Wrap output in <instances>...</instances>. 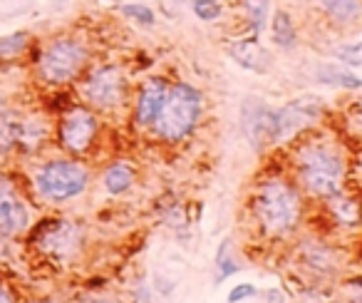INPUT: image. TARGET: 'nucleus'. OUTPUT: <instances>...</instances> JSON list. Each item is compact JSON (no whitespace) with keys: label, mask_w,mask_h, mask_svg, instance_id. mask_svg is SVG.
<instances>
[{"label":"nucleus","mask_w":362,"mask_h":303,"mask_svg":"<svg viewBox=\"0 0 362 303\" xmlns=\"http://www.w3.org/2000/svg\"><path fill=\"white\" fill-rule=\"evenodd\" d=\"M345 157L340 147L330 142L327 137L308 135L296 147V177L298 184L308 194L320 199H330L335 194H342L345 184Z\"/></svg>","instance_id":"f257e3e1"},{"label":"nucleus","mask_w":362,"mask_h":303,"mask_svg":"<svg viewBox=\"0 0 362 303\" xmlns=\"http://www.w3.org/2000/svg\"><path fill=\"white\" fill-rule=\"evenodd\" d=\"M256 222L268 236H286L298 227L303 217V202L298 189L288 179L271 177L258 184L253 197Z\"/></svg>","instance_id":"f03ea898"},{"label":"nucleus","mask_w":362,"mask_h":303,"mask_svg":"<svg viewBox=\"0 0 362 303\" xmlns=\"http://www.w3.org/2000/svg\"><path fill=\"white\" fill-rule=\"evenodd\" d=\"M202 105L204 97L194 85H189V82L169 85V92H166L161 110L151 127L164 142L187 139L202 117Z\"/></svg>","instance_id":"7ed1b4c3"},{"label":"nucleus","mask_w":362,"mask_h":303,"mask_svg":"<svg viewBox=\"0 0 362 303\" xmlns=\"http://www.w3.org/2000/svg\"><path fill=\"white\" fill-rule=\"evenodd\" d=\"M90 47L75 35H57L37 55V77L45 85H70L87 72Z\"/></svg>","instance_id":"20e7f679"},{"label":"nucleus","mask_w":362,"mask_h":303,"mask_svg":"<svg viewBox=\"0 0 362 303\" xmlns=\"http://www.w3.org/2000/svg\"><path fill=\"white\" fill-rule=\"evenodd\" d=\"M90 172L75 159H52L35 172V192L45 202H67L87 189Z\"/></svg>","instance_id":"39448f33"},{"label":"nucleus","mask_w":362,"mask_h":303,"mask_svg":"<svg viewBox=\"0 0 362 303\" xmlns=\"http://www.w3.org/2000/svg\"><path fill=\"white\" fill-rule=\"evenodd\" d=\"M127 92H129L127 75L117 65L92 67L80 82V95L90 105V110H117L124 102Z\"/></svg>","instance_id":"423d86ee"},{"label":"nucleus","mask_w":362,"mask_h":303,"mask_svg":"<svg viewBox=\"0 0 362 303\" xmlns=\"http://www.w3.org/2000/svg\"><path fill=\"white\" fill-rule=\"evenodd\" d=\"M97 132H100V120H97L95 110L82 105L67 107L60 125H57L60 144L70 154H87L95 144Z\"/></svg>","instance_id":"0eeeda50"},{"label":"nucleus","mask_w":362,"mask_h":303,"mask_svg":"<svg viewBox=\"0 0 362 303\" xmlns=\"http://www.w3.org/2000/svg\"><path fill=\"white\" fill-rule=\"evenodd\" d=\"M322 112H325V105L315 95L291 100L281 110H276V142H291L303 132L313 130V125L320 120Z\"/></svg>","instance_id":"6e6552de"},{"label":"nucleus","mask_w":362,"mask_h":303,"mask_svg":"<svg viewBox=\"0 0 362 303\" xmlns=\"http://www.w3.org/2000/svg\"><path fill=\"white\" fill-rule=\"evenodd\" d=\"M241 127L253 149H268L276 144V110L258 97H248L241 105Z\"/></svg>","instance_id":"1a4fd4ad"},{"label":"nucleus","mask_w":362,"mask_h":303,"mask_svg":"<svg viewBox=\"0 0 362 303\" xmlns=\"http://www.w3.org/2000/svg\"><path fill=\"white\" fill-rule=\"evenodd\" d=\"M35 244L55 258H72L82 246V229L72 222H45L35 234Z\"/></svg>","instance_id":"9d476101"},{"label":"nucleus","mask_w":362,"mask_h":303,"mask_svg":"<svg viewBox=\"0 0 362 303\" xmlns=\"http://www.w3.org/2000/svg\"><path fill=\"white\" fill-rule=\"evenodd\" d=\"M30 227V212L25 202L16 194L13 184L0 182V234L16 236Z\"/></svg>","instance_id":"9b49d317"},{"label":"nucleus","mask_w":362,"mask_h":303,"mask_svg":"<svg viewBox=\"0 0 362 303\" xmlns=\"http://www.w3.org/2000/svg\"><path fill=\"white\" fill-rule=\"evenodd\" d=\"M226 52L238 67L256 75H266L271 70V52L258 42V38H238V40L226 42Z\"/></svg>","instance_id":"f8f14e48"},{"label":"nucleus","mask_w":362,"mask_h":303,"mask_svg":"<svg viewBox=\"0 0 362 303\" xmlns=\"http://www.w3.org/2000/svg\"><path fill=\"white\" fill-rule=\"evenodd\" d=\"M166 92H169V82L164 77H149L141 82L139 95H136V107H134V120L139 127H151L161 110Z\"/></svg>","instance_id":"ddd939ff"},{"label":"nucleus","mask_w":362,"mask_h":303,"mask_svg":"<svg viewBox=\"0 0 362 303\" xmlns=\"http://www.w3.org/2000/svg\"><path fill=\"white\" fill-rule=\"evenodd\" d=\"M317 6L340 28L355 25L362 21V0H317Z\"/></svg>","instance_id":"4468645a"},{"label":"nucleus","mask_w":362,"mask_h":303,"mask_svg":"<svg viewBox=\"0 0 362 303\" xmlns=\"http://www.w3.org/2000/svg\"><path fill=\"white\" fill-rule=\"evenodd\" d=\"M315 80L320 85H327V87H337V90H362V80L350 72L345 65H335V62H325V65L317 67L315 72Z\"/></svg>","instance_id":"2eb2a0df"},{"label":"nucleus","mask_w":362,"mask_h":303,"mask_svg":"<svg viewBox=\"0 0 362 303\" xmlns=\"http://www.w3.org/2000/svg\"><path fill=\"white\" fill-rule=\"evenodd\" d=\"M271 40L276 42L281 50H293L298 45V33L296 23H293L291 13L286 8H276L271 21Z\"/></svg>","instance_id":"dca6fc26"},{"label":"nucleus","mask_w":362,"mask_h":303,"mask_svg":"<svg viewBox=\"0 0 362 303\" xmlns=\"http://www.w3.org/2000/svg\"><path fill=\"white\" fill-rule=\"evenodd\" d=\"M134 184V167L129 162H115L102 174V187L107 194H124Z\"/></svg>","instance_id":"f3484780"},{"label":"nucleus","mask_w":362,"mask_h":303,"mask_svg":"<svg viewBox=\"0 0 362 303\" xmlns=\"http://www.w3.org/2000/svg\"><path fill=\"white\" fill-rule=\"evenodd\" d=\"M47 132L50 127L45 125V120L37 115L23 117V127H21V142H18V149L23 152H35L42 147V142L47 139Z\"/></svg>","instance_id":"a211bd4d"},{"label":"nucleus","mask_w":362,"mask_h":303,"mask_svg":"<svg viewBox=\"0 0 362 303\" xmlns=\"http://www.w3.org/2000/svg\"><path fill=\"white\" fill-rule=\"evenodd\" d=\"M21 127H23V115L18 110L0 112V154H8V152L18 149Z\"/></svg>","instance_id":"6ab92c4d"},{"label":"nucleus","mask_w":362,"mask_h":303,"mask_svg":"<svg viewBox=\"0 0 362 303\" xmlns=\"http://www.w3.org/2000/svg\"><path fill=\"white\" fill-rule=\"evenodd\" d=\"M241 11L246 16V23L253 30V35H261L266 30L268 13H271V0H241Z\"/></svg>","instance_id":"aec40b11"},{"label":"nucleus","mask_w":362,"mask_h":303,"mask_svg":"<svg viewBox=\"0 0 362 303\" xmlns=\"http://www.w3.org/2000/svg\"><path fill=\"white\" fill-rule=\"evenodd\" d=\"M30 42H33V35L28 30H18V33H11V35H3L0 38V60H13V57L28 52Z\"/></svg>","instance_id":"412c9836"},{"label":"nucleus","mask_w":362,"mask_h":303,"mask_svg":"<svg viewBox=\"0 0 362 303\" xmlns=\"http://www.w3.org/2000/svg\"><path fill=\"white\" fill-rule=\"evenodd\" d=\"M119 13L127 21L136 23L139 28H154L156 25V16L149 6H141V3H122Z\"/></svg>","instance_id":"4be33fe9"},{"label":"nucleus","mask_w":362,"mask_h":303,"mask_svg":"<svg viewBox=\"0 0 362 303\" xmlns=\"http://www.w3.org/2000/svg\"><path fill=\"white\" fill-rule=\"evenodd\" d=\"M330 209L332 214L337 217V222L340 224H357L360 222V207H357L352 199H342L340 194H335V197H330Z\"/></svg>","instance_id":"5701e85b"},{"label":"nucleus","mask_w":362,"mask_h":303,"mask_svg":"<svg viewBox=\"0 0 362 303\" xmlns=\"http://www.w3.org/2000/svg\"><path fill=\"white\" fill-rule=\"evenodd\" d=\"M192 11L199 21L204 23H214L223 16V3L221 0H194L192 3Z\"/></svg>","instance_id":"b1692460"},{"label":"nucleus","mask_w":362,"mask_h":303,"mask_svg":"<svg viewBox=\"0 0 362 303\" xmlns=\"http://www.w3.org/2000/svg\"><path fill=\"white\" fill-rule=\"evenodd\" d=\"M335 57L347 67H360L362 65V40L342 42V45H337Z\"/></svg>","instance_id":"393cba45"},{"label":"nucleus","mask_w":362,"mask_h":303,"mask_svg":"<svg viewBox=\"0 0 362 303\" xmlns=\"http://www.w3.org/2000/svg\"><path fill=\"white\" fill-rule=\"evenodd\" d=\"M253 296H258V288L253 286V283H238V286H233L231 293H228V303H243Z\"/></svg>","instance_id":"a878e982"},{"label":"nucleus","mask_w":362,"mask_h":303,"mask_svg":"<svg viewBox=\"0 0 362 303\" xmlns=\"http://www.w3.org/2000/svg\"><path fill=\"white\" fill-rule=\"evenodd\" d=\"M216 263H218V281H223V278L233 276V273L238 271L236 261H233V258L228 256V248H226V258H223V253L218 251V258H216Z\"/></svg>","instance_id":"bb28decb"},{"label":"nucleus","mask_w":362,"mask_h":303,"mask_svg":"<svg viewBox=\"0 0 362 303\" xmlns=\"http://www.w3.org/2000/svg\"><path fill=\"white\" fill-rule=\"evenodd\" d=\"M0 303H13V301H11V296H8L6 288H0Z\"/></svg>","instance_id":"cd10ccee"},{"label":"nucleus","mask_w":362,"mask_h":303,"mask_svg":"<svg viewBox=\"0 0 362 303\" xmlns=\"http://www.w3.org/2000/svg\"><path fill=\"white\" fill-rule=\"evenodd\" d=\"M85 303H112V301H107V298H90V301H85Z\"/></svg>","instance_id":"c85d7f7f"},{"label":"nucleus","mask_w":362,"mask_h":303,"mask_svg":"<svg viewBox=\"0 0 362 303\" xmlns=\"http://www.w3.org/2000/svg\"><path fill=\"white\" fill-rule=\"evenodd\" d=\"M28 303H60V301H50V298H42V301H28Z\"/></svg>","instance_id":"c756f323"},{"label":"nucleus","mask_w":362,"mask_h":303,"mask_svg":"<svg viewBox=\"0 0 362 303\" xmlns=\"http://www.w3.org/2000/svg\"><path fill=\"white\" fill-rule=\"evenodd\" d=\"M6 110V102H3V97H0V112Z\"/></svg>","instance_id":"7c9ffc66"},{"label":"nucleus","mask_w":362,"mask_h":303,"mask_svg":"<svg viewBox=\"0 0 362 303\" xmlns=\"http://www.w3.org/2000/svg\"><path fill=\"white\" fill-rule=\"evenodd\" d=\"M360 120H362V110H360Z\"/></svg>","instance_id":"2f4dec72"},{"label":"nucleus","mask_w":362,"mask_h":303,"mask_svg":"<svg viewBox=\"0 0 362 303\" xmlns=\"http://www.w3.org/2000/svg\"><path fill=\"white\" fill-rule=\"evenodd\" d=\"M62 3H67V0H62Z\"/></svg>","instance_id":"473e14b6"}]
</instances>
